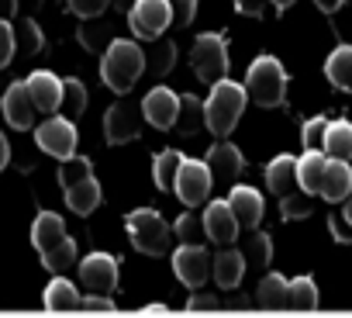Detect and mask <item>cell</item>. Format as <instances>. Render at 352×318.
Returning <instances> with one entry per match:
<instances>
[{"mask_svg": "<svg viewBox=\"0 0 352 318\" xmlns=\"http://www.w3.org/2000/svg\"><path fill=\"white\" fill-rule=\"evenodd\" d=\"M245 83H235V80H218L211 83V94L204 100V128L214 135V138H228L245 111Z\"/></svg>", "mask_w": 352, "mask_h": 318, "instance_id": "1", "label": "cell"}, {"mask_svg": "<svg viewBox=\"0 0 352 318\" xmlns=\"http://www.w3.org/2000/svg\"><path fill=\"white\" fill-rule=\"evenodd\" d=\"M145 73V52L131 39H111V45L100 52V80L111 87V94H128L138 76Z\"/></svg>", "mask_w": 352, "mask_h": 318, "instance_id": "2", "label": "cell"}, {"mask_svg": "<svg viewBox=\"0 0 352 318\" xmlns=\"http://www.w3.org/2000/svg\"><path fill=\"white\" fill-rule=\"evenodd\" d=\"M245 94L259 107H280L287 100V70L276 56H256L245 73Z\"/></svg>", "mask_w": 352, "mask_h": 318, "instance_id": "3", "label": "cell"}, {"mask_svg": "<svg viewBox=\"0 0 352 318\" xmlns=\"http://www.w3.org/2000/svg\"><path fill=\"white\" fill-rule=\"evenodd\" d=\"M124 229H128V239L138 253L145 256H166L173 253V225H166V218L152 208H138V211H128L124 218Z\"/></svg>", "mask_w": 352, "mask_h": 318, "instance_id": "4", "label": "cell"}, {"mask_svg": "<svg viewBox=\"0 0 352 318\" xmlns=\"http://www.w3.org/2000/svg\"><path fill=\"white\" fill-rule=\"evenodd\" d=\"M194 73L201 83H218L228 76V39L218 32H204L194 42Z\"/></svg>", "mask_w": 352, "mask_h": 318, "instance_id": "5", "label": "cell"}, {"mask_svg": "<svg viewBox=\"0 0 352 318\" xmlns=\"http://www.w3.org/2000/svg\"><path fill=\"white\" fill-rule=\"evenodd\" d=\"M173 25V8L169 0H135L131 11H128V28L135 39H159L166 28Z\"/></svg>", "mask_w": 352, "mask_h": 318, "instance_id": "6", "label": "cell"}, {"mask_svg": "<svg viewBox=\"0 0 352 318\" xmlns=\"http://www.w3.org/2000/svg\"><path fill=\"white\" fill-rule=\"evenodd\" d=\"M211 187H214V177H211L204 159H187L184 156L180 173H176V184H173L176 198H180L184 204H190V208H197L211 198Z\"/></svg>", "mask_w": 352, "mask_h": 318, "instance_id": "7", "label": "cell"}, {"mask_svg": "<svg viewBox=\"0 0 352 318\" xmlns=\"http://www.w3.org/2000/svg\"><path fill=\"white\" fill-rule=\"evenodd\" d=\"M211 259L214 256L208 253L204 242H194V246L180 242L173 249V273L180 277L184 287H204L211 277Z\"/></svg>", "mask_w": 352, "mask_h": 318, "instance_id": "8", "label": "cell"}, {"mask_svg": "<svg viewBox=\"0 0 352 318\" xmlns=\"http://www.w3.org/2000/svg\"><path fill=\"white\" fill-rule=\"evenodd\" d=\"M35 142L45 156L66 159V156L76 152V125L63 114H49L45 121L35 125Z\"/></svg>", "mask_w": 352, "mask_h": 318, "instance_id": "9", "label": "cell"}, {"mask_svg": "<svg viewBox=\"0 0 352 318\" xmlns=\"http://www.w3.org/2000/svg\"><path fill=\"white\" fill-rule=\"evenodd\" d=\"M80 284L87 287V294H114V287H118V256H111V253L83 256Z\"/></svg>", "mask_w": 352, "mask_h": 318, "instance_id": "10", "label": "cell"}, {"mask_svg": "<svg viewBox=\"0 0 352 318\" xmlns=\"http://www.w3.org/2000/svg\"><path fill=\"white\" fill-rule=\"evenodd\" d=\"M0 111H4L8 125L18 128V131H28L38 121V107H35V100H32V94H28V87L21 80H11V87L4 90V97H0Z\"/></svg>", "mask_w": 352, "mask_h": 318, "instance_id": "11", "label": "cell"}, {"mask_svg": "<svg viewBox=\"0 0 352 318\" xmlns=\"http://www.w3.org/2000/svg\"><path fill=\"white\" fill-rule=\"evenodd\" d=\"M176 114H180V94H176V90H169V87H152V90L145 94V100H142V118H145L152 128H159V131L173 128V125H176Z\"/></svg>", "mask_w": 352, "mask_h": 318, "instance_id": "12", "label": "cell"}, {"mask_svg": "<svg viewBox=\"0 0 352 318\" xmlns=\"http://www.w3.org/2000/svg\"><path fill=\"white\" fill-rule=\"evenodd\" d=\"M204 232H208V242H214V246H235L239 242V235H242V225H239V218L232 215V208H228V201H211L208 208H204Z\"/></svg>", "mask_w": 352, "mask_h": 318, "instance_id": "13", "label": "cell"}, {"mask_svg": "<svg viewBox=\"0 0 352 318\" xmlns=\"http://www.w3.org/2000/svg\"><path fill=\"white\" fill-rule=\"evenodd\" d=\"M245 253L242 249H235V246H218V253H214V259H211V277H214V284L221 287V290H235L239 284H242V277H245Z\"/></svg>", "mask_w": 352, "mask_h": 318, "instance_id": "14", "label": "cell"}, {"mask_svg": "<svg viewBox=\"0 0 352 318\" xmlns=\"http://www.w3.org/2000/svg\"><path fill=\"white\" fill-rule=\"evenodd\" d=\"M25 87H28V94H32L38 114H56V111H59V100H63V80H59L56 73H49V70H35V73L25 80Z\"/></svg>", "mask_w": 352, "mask_h": 318, "instance_id": "15", "label": "cell"}, {"mask_svg": "<svg viewBox=\"0 0 352 318\" xmlns=\"http://www.w3.org/2000/svg\"><path fill=\"white\" fill-rule=\"evenodd\" d=\"M104 138L111 145H128L138 138V111L131 104H114L104 114Z\"/></svg>", "mask_w": 352, "mask_h": 318, "instance_id": "16", "label": "cell"}, {"mask_svg": "<svg viewBox=\"0 0 352 318\" xmlns=\"http://www.w3.org/2000/svg\"><path fill=\"white\" fill-rule=\"evenodd\" d=\"M204 163H208V170H211V177H214V180H225V184H228V180H235V177L242 173L245 159H242L239 145H232V142L218 138V142L208 149Z\"/></svg>", "mask_w": 352, "mask_h": 318, "instance_id": "17", "label": "cell"}, {"mask_svg": "<svg viewBox=\"0 0 352 318\" xmlns=\"http://www.w3.org/2000/svg\"><path fill=\"white\" fill-rule=\"evenodd\" d=\"M228 208H232V215L239 218V225H242L245 232H249V229H259V222H263V194H259L256 187H245V184L232 187Z\"/></svg>", "mask_w": 352, "mask_h": 318, "instance_id": "18", "label": "cell"}, {"mask_svg": "<svg viewBox=\"0 0 352 318\" xmlns=\"http://www.w3.org/2000/svg\"><path fill=\"white\" fill-rule=\"evenodd\" d=\"M349 194H352V167L345 163V159H328L318 198H324L328 204H342Z\"/></svg>", "mask_w": 352, "mask_h": 318, "instance_id": "19", "label": "cell"}, {"mask_svg": "<svg viewBox=\"0 0 352 318\" xmlns=\"http://www.w3.org/2000/svg\"><path fill=\"white\" fill-rule=\"evenodd\" d=\"M66 239H69V235H66V222H63L56 211H42V215L35 218V225H32V242H35L38 256L52 253V249L63 246Z\"/></svg>", "mask_w": 352, "mask_h": 318, "instance_id": "20", "label": "cell"}, {"mask_svg": "<svg viewBox=\"0 0 352 318\" xmlns=\"http://www.w3.org/2000/svg\"><path fill=\"white\" fill-rule=\"evenodd\" d=\"M266 187L276 198H287L297 191V159L294 156H276L266 167Z\"/></svg>", "mask_w": 352, "mask_h": 318, "instance_id": "21", "label": "cell"}, {"mask_svg": "<svg viewBox=\"0 0 352 318\" xmlns=\"http://www.w3.org/2000/svg\"><path fill=\"white\" fill-rule=\"evenodd\" d=\"M324 163H328V156L318 152V149H304V156L297 159V187L304 194H318L321 191V177H324Z\"/></svg>", "mask_w": 352, "mask_h": 318, "instance_id": "22", "label": "cell"}, {"mask_svg": "<svg viewBox=\"0 0 352 318\" xmlns=\"http://www.w3.org/2000/svg\"><path fill=\"white\" fill-rule=\"evenodd\" d=\"M321 152H324L328 159H345V163H352V121H345V118L328 121Z\"/></svg>", "mask_w": 352, "mask_h": 318, "instance_id": "23", "label": "cell"}, {"mask_svg": "<svg viewBox=\"0 0 352 318\" xmlns=\"http://www.w3.org/2000/svg\"><path fill=\"white\" fill-rule=\"evenodd\" d=\"M80 304H83L80 290H76L63 273H52V280H49V287H45V308H49V311H76Z\"/></svg>", "mask_w": 352, "mask_h": 318, "instance_id": "24", "label": "cell"}, {"mask_svg": "<svg viewBox=\"0 0 352 318\" xmlns=\"http://www.w3.org/2000/svg\"><path fill=\"white\" fill-rule=\"evenodd\" d=\"M324 76L331 87L352 94V45H338L328 59H324Z\"/></svg>", "mask_w": 352, "mask_h": 318, "instance_id": "25", "label": "cell"}, {"mask_svg": "<svg viewBox=\"0 0 352 318\" xmlns=\"http://www.w3.org/2000/svg\"><path fill=\"white\" fill-rule=\"evenodd\" d=\"M66 204H69L73 215H94L97 204H100V184L94 177H87V180L66 187Z\"/></svg>", "mask_w": 352, "mask_h": 318, "instance_id": "26", "label": "cell"}, {"mask_svg": "<svg viewBox=\"0 0 352 318\" xmlns=\"http://www.w3.org/2000/svg\"><path fill=\"white\" fill-rule=\"evenodd\" d=\"M287 277H280V273H266L263 280H259V287H256V304L259 308H266V311H283L287 308Z\"/></svg>", "mask_w": 352, "mask_h": 318, "instance_id": "27", "label": "cell"}, {"mask_svg": "<svg viewBox=\"0 0 352 318\" xmlns=\"http://www.w3.org/2000/svg\"><path fill=\"white\" fill-rule=\"evenodd\" d=\"M180 163H184V152H176V149H162L159 156H155V163H152V180H155V187L159 191H173V184H176V173H180Z\"/></svg>", "mask_w": 352, "mask_h": 318, "instance_id": "28", "label": "cell"}, {"mask_svg": "<svg viewBox=\"0 0 352 318\" xmlns=\"http://www.w3.org/2000/svg\"><path fill=\"white\" fill-rule=\"evenodd\" d=\"M287 308L290 311H314L318 308V284L311 277H294L287 284Z\"/></svg>", "mask_w": 352, "mask_h": 318, "instance_id": "29", "label": "cell"}, {"mask_svg": "<svg viewBox=\"0 0 352 318\" xmlns=\"http://www.w3.org/2000/svg\"><path fill=\"white\" fill-rule=\"evenodd\" d=\"M83 111H87V87H83V80H76V76L63 80V100H59V111L56 114L76 121Z\"/></svg>", "mask_w": 352, "mask_h": 318, "instance_id": "30", "label": "cell"}, {"mask_svg": "<svg viewBox=\"0 0 352 318\" xmlns=\"http://www.w3.org/2000/svg\"><path fill=\"white\" fill-rule=\"evenodd\" d=\"M142 52H145V66H148L155 76H166V73L173 70V63H176V45H173L169 39H152V45L142 49Z\"/></svg>", "mask_w": 352, "mask_h": 318, "instance_id": "31", "label": "cell"}, {"mask_svg": "<svg viewBox=\"0 0 352 318\" xmlns=\"http://www.w3.org/2000/svg\"><path fill=\"white\" fill-rule=\"evenodd\" d=\"M173 235H176V242H187V246H194V242H204L208 239V232H204V218L190 208V211H184L180 218L173 222Z\"/></svg>", "mask_w": 352, "mask_h": 318, "instance_id": "32", "label": "cell"}, {"mask_svg": "<svg viewBox=\"0 0 352 318\" xmlns=\"http://www.w3.org/2000/svg\"><path fill=\"white\" fill-rule=\"evenodd\" d=\"M87 177H94V163L87 156H66V159H59V184H63V191L66 187H73V184H80V180H87Z\"/></svg>", "mask_w": 352, "mask_h": 318, "instance_id": "33", "label": "cell"}, {"mask_svg": "<svg viewBox=\"0 0 352 318\" xmlns=\"http://www.w3.org/2000/svg\"><path fill=\"white\" fill-rule=\"evenodd\" d=\"M242 253H245V263H252V266H266V263L273 259V242H270L266 232L249 229V242L242 246Z\"/></svg>", "mask_w": 352, "mask_h": 318, "instance_id": "34", "label": "cell"}, {"mask_svg": "<svg viewBox=\"0 0 352 318\" xmlns=\"http://www.w3.org/2000/svg\"><path fill=\"white\" fill-rule=\"evenodd\" d=\"M201 125H204V104L194 97H180V114H176L173 128H180L184 135H194Z\"/></svg>", "mask_w": 352, "mask_h": 318, "instance_id": "35", "label": "cell"}, {"mask_svg": "<svg viewBox=\"0 0 352 318\" xmlns=\"http://www.w3.org/2000/svg\"><path fill=\"white\" fill-rule=\"evenodd\" d=\"M14 45H18L21 56H38V52H42V32H38V25H35L32 18H25V21L14 28Z\"/></svg>", "mask_w": 352, "mask_h": 318, "instance_id": "36", "label": "cell"}, {"mask_svg": "<svg viewBox=\"0 0 352 318\" xmlns=\"http://www.w3.org/2000/svg\"><path fill=\"white\" fill-rule=\"evenodd\" d=\"M42 266H45L49 273H66L69 266H76V242L66 239L63 246H56L52 253H45V256H42Z\"/></svg>", "mask_w": 352, "mask_h": 318, "instance_id": "37", "label": "cell"}, {"mask_svg": "<svg viewBox=\"0 0 352 318\" xmlns=\"http://www.w3.org/2000/svg\"><path fill=\"white\" fill-rule=\"evenodd\" d=\"M280 211H283V218H287V222H297V218H307V215L314 211V204H311V194H304V191L297 187L294 194H287V198H280Z\"/></svg>", "mask_w": 352, "mask_h": 318, "instance_id": "38", "label": "cell"}, {"mask_svg": "<svg viewBox=\"0 0 352 318\" xmlns=\"http://www.w3.org/2000/svg\"><path fill=\"white\" fill-rule=\"evenodd\" d=\"M324 128H328V118H311L307 125H304V131H300V142H304V149H318L321 152V145H324Z\"/></svg>", "mask_w": 352, "mask_h": 318, "instance_id": "39", "label": "cell"}, {"mask_svg": "<svg viewBox=\"0 0 352 318\" xmlns=\"http://www.w3.org/2000/svg\"><path fill=\"white\" fill-rule=\"evenodd\" d=\"M14 52H18V45H14V25L0 18V70L11 66Z\"/></svg>", "mask_w": 352, "mask_h": 318, "instance_id": "40", "label": "cell"}, {"mask_svg": "<svg viewBox=\"0 0 352 318\" xmlns=\"http://www.w3.org/2000/svg\"><path fill=\"white\" fill-rule=\"evenodd\" d=\"M66 4H69V11H73L76 18L90 21V18H100V14L107 11L111 0H66Z\"/></svg>", "mask_w": 352, "mask_h": 318, "instance_id": "41", "label": "cell"}, {"mask_svg": "<svg viewBox=\"0 0 352 318\" xmlns=\"http://www.w3.org/2000/svg\"><path fill=\"white\" fill-rule=\"evenodd\" d=\"M169 8H173V25L176 28H187L197 18V0H169Z\"/></svg>", "mask_w": 352, "mask_h": 318, "instance_id": "42", "label": "cell"}, {"mask_svg": "<svg viewBox=\"0 0 352 318\" xmlns=\"http://www.w3.org/2000/svg\"><path fill=\"white\" fill-rule=\"evenodd\" d=\"M328 229H331V239H335V242L352 246V222H349L342 211H335V215L328 218Z\"/></svg>", "mask_w": 352, "mask_h": 318, "instance_id": "43", "label": "cell"}, {"mask_svg": "<svg viewBox=\"0 0 352 318\" xmlns=\"http://www.w3.org/2000/svg\"><path fill=\"white\" fill-rule=\"evenodd\" d=\"M80 308H83V311H111V315H114V297H111V294H87Z\"/></svg>", "mask_w": 352, "mask_h": 318, "instance_id": "44", "label": "cell"}, {"mask_svg": "<svg viewBox=\"0 0 352 318\" xmlns=\"http://www.w3.org/2000/svg\"><path fill=\"white\" fill-rule=\"evenodd\" d=\"M218 308H221V297L214 294H194L187 301V311H218Z\"/></svg>", "mask_w": 352, "mask_h": 318, "instance_id": "45", "label": "cell"}, {"mask_svg": "<svg viewBox=\"0 0 352 318\" xmlns=\"http://www.w3.org/2000/svg\"><path fill=\"white\" fill-rule=\"evenodd\" d=\"M266 4H270V0H235L239 14H249V18H263Z\"/></svg>", "mask_w": 352, "mask_h": 318, "instance_id": "46", "label": "cell"}, {"mask_svg": "<svg viewBox=\"0 0 352 318\" xmlns=\"http://www.w3.org/2000/svg\"><path fill=\"white\" fill-rule=\"evenodd\" d=\"M11 163V145H8V138L4 135H0V170H4Z\"/></svg>", "mask_w": 352, "mask_h": 318, "instance_id": "47", "label": "cell"}, {"mask_svg": "<svg viewBox=\"0 0 352 318\" xmlns=\"http://www.w3.org/2000/svg\"><path fill=\"white\" fill-rule=\"evenodd\" d=\"M314 4H318L321 11H338V8H342V0H314Z\"/></svg>", "mask_w": 352, "mask_h": 318, "instance_id": "48", "label": "cell"}, {"mask_svg": "<svg viewBox=\"0 0 352 318\" xmlns=\"http://www.w3.org/2000/svg\"><path fill=\"white\" fill-rule=\"evenodd\" d=\"M111 4H114L118 11H124V14H128V11H131V4H135V0H111Z\"/></svg>", "mask_w": 352, "mask_h": 318, "instance_id": "49", "label": "cell"}, {"mask_svg": "<svg viewBox=\"0 0 352 318\" xmlns=\"http://www.w3.org/2000/svg\"><path fill=\"white\" fill-rule=\"evenodd\" d=\"M342 215H345V218H349V222H352V194H349V198H345V204H342Z\"/></svg>", "mask_w": 352, "mask_h": 318, "instance_id": "50", "label": "cell"}, {"mask_svg": "<svg viewBox=\"0 0 352 318\" xmlns=\"http://www.w3.org/2000/svg\"><path fill=\"white\" fill-rule=\"evenodd\" d=\"M270 4H276V11H287V8L294 4V0H270Z\"/></svg>", "mask_w": 352, "mask_h": 318, "instance_id": "51", "label": "cell"}, {"mask_svg": "<svg viewBox=\"0 0 352 318\" xmlns=\"http://www.w3.org/2000/svg\"><path fill=\"white\" fill-rule=\"evenodd\" d=\"M4 73H8V70H0V97H4V90H8V87H11V83H8V80H4Z\"/></svg>", "mask_w": 352, "mask_h": 318, "instance_id": "52", "label": "cell"}]
</instances>
